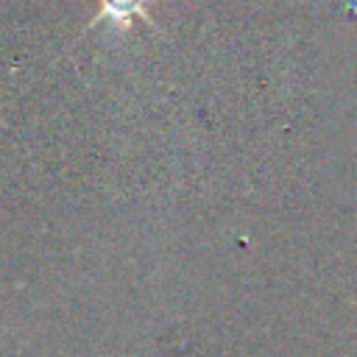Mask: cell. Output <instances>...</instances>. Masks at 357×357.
Masks as SVG:
<instances>
[{
	"mask_svg": "<svg viewBox=\"0 0 357 357\" xmlns=\"http://www.w3.org/2000/svg\"><path fill=\"white\" fill-rule=\"evenodd\" d=\"M151 3L153 0H98V14L89 22V28L98 25V22H109L112 28L126 31V28H131L134 20L151 22V17H148Z\"/></svg>",
	"mask_w": 357,
	"mask_h": 357,
	"instance_id": "1",
	"label": "cell"
}]
</instances>
